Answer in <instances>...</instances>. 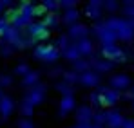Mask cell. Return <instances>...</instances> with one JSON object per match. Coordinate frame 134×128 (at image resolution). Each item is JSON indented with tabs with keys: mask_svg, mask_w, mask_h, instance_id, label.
I'll list each match as a JSON object with an SVG mask.
<instances>
[]
</instances>
